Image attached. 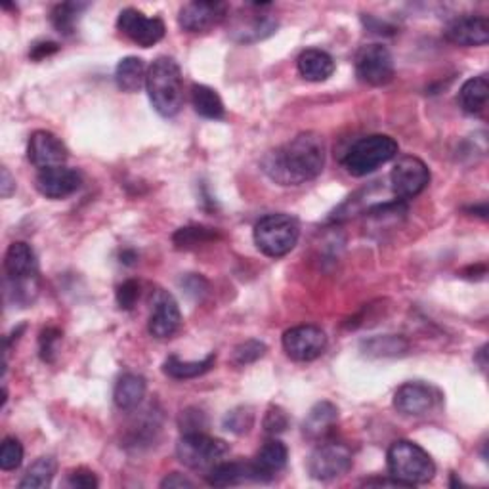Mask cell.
<instances>
[{"instance_id":"20","label":"cell","mask_w":489,"mask_h":489,"mask_svg":"<svg viewBox=\"0 0 489 489\" xmlns=\"http://www.w3.org/2000/svg\"><path fill=\"white\" fill-rule=\"evenodd\" d=\"M206 482L213 487H230L243 482H260V475L253 461H220L206 473Z\"/></svg>"},{"instance_id":"39","label":"cell","mask_w":489,"mask_h":489,"mask_svg":"<svg viewBox=\"0 0 489 489\" xmlns=\"http://www.w3.org/2000/svg\"><path fill=\"white\" fill-rule=\"evenodd\" d=\"M287 427H289V417H287L285 409H282L279 406H272L264 417L266 434H272V436L282 434L287 430Z\"/></svg>"},{"instance_id":"40","label":"cell","mask_w":489,"mask_h":489,"mask_svg":"<svg viewBox=\"0 0 489 489\" xmlns=\"http://www.w3.org/2000/svg\"><path fill=\"white\" fill-rule=\"evenodd\" d=\"M139 299V285L134 279H127L125 283H120L117 289V304L120 310H132Z\"/></svg>"},{"instance_id":"17","label":"cell","mask_w":489,"mask_h":489,"mask_svg":"<svg viewBox=\"0 0 489 489\" xmlns=\"http://www.w3.org/2000/svg\"><path fill=\"white\" fill-rule=\"evenodd\" d=\"M438 401V394L428 384L406 382L394 394V408L406 417L427 415Z\"/></svg>"},{"instance_id":"3","label":"cell","mask_w":489,"mask_h":489,"mask_svg":"<svg viewBox=\"0 0 489 489\" xmlns=\"http://www.w3.org/2000/svg\"><path fill=\"white\" fill-rule=\"evenodd\" d=\"M388 476L401 487L428 484L436 476V465L428 453L415 442L398 440L387 453Z\"/></svg>"},{"instance_id":"9","label":"cell","mask_w":489,"mask_h":489,"mask_svg":"<svg viewBox=\"0 0 489 489\" xmlns=\"http://www.w3.org/2000/svg\"><path fill=\"white\" fill-rule=\"evenodd\" d=\"M356 75L369 86H384L394 79V58L390 50L373 43L365 44L356 54Z\"/></svg>"},{"instance_id":"21","label":"cell","mask_w":489,"mask_h":489,"mask_svg":"<svg viewBox=\"0 0 489 489\" xmlns=\"http://www.w3.org/2000/svg\"><path fill=\"white\" fill-rule=\"evenodd\" d=\"M287 459H289V449L282 440H277V438L266 440L253 461L254 468L260 475V482H268L277 473H282L287 465Z\"/></svg>"},{"instance_id":"43","label":"cell","mask_w":489,"mask_h":489,"mask_svg":"<svg viewBox=\"0 0 489 489\" xmlns=\"http://www.w3.org/2000/svg\"><path fill=\"white\" fill-rule=\"evenodd\" d=\"M196 484L191 482L189 478H186L184 475H178V473H172L168 475L163 482H161V487L163 489H180V487H194Z\"/></svg>"},{"instance_id":"13","label":"cell","mask_w":489,"mask_h":489,"mask_svg":"<svg viewBox=\"0 0 489 489\" xmlns=\"http://www.w3.org/2000/svg\"><path fill=\"white\" fill-rule=\"evenodd\" d=\"M254 12H244V15H237L230 34L235 43L241 44H253L258 41H264L277 31V20L270 14L262 12V8H268L270 5H251Z\"/></svg>"},{"instance_id":"31","label":"cell","mask_w":489,"mask_h":489,"mask_svg":"<svg viewBox=\"0 0 489 489\" xmlns=\"http://www.w3.org/2000/svg\"><path fill=\"white\" fill-rule=\"evenodd\" d=\"M218 239V232L213 228H205V225H186L172 235L174 247L180 251L197 249L205 243H213Z\"/></svg>"},{"instance_id":"41","label":"cell","mask_w":489,"mask_h":489,"mask_svg":"<svg viewBox=\"0 0 489 489\" xmlns=\"http://www.w3.org/2000/svg\"><path fill=\"white\" fill-rule=\"evenodd\" d=\"M67 485L73 489H96L100 485L96 475L89 468H75L72 473L67 475Z\"/></svg>"},{"instance_id":"7","label":"cell","mask_w":489,"mask_h":489,"mask_svg":"<svg viewBox=\"0 0 489 489\" xmlns=\"http://www.w3.org/2000/svg\"><path fill=\"white\" fill-rule=\"evenodd\" d=\"M352 451L339 442H325L313 449L308 459V473L313 480L329 482L344 476L352 468Z\"/></svg>"},{"instance_id":"2","label":"cell","mask_w":489,"mask_h":489,"mask_svg":"<svg viewBox=\"0 0 489 489\" xmlns=\"http://www.w3.org/2000/svg\"><path fill=\"white\" fill-rule=\"evenodd\" d=\"M146 91L153 110L165 119L178 115L184 106V81L180 65L168 56L157 58L146 79Z\"/></svg>"},{"instance_id":"4","label":"cell","mask_w":489,"mask_h":489,"mask_svg":"<svg viewBox=\"0 0 489 489\" xmlns=\"http://www.w3.org/2000/svg\"><path fill=\"white\" fill-rule=\"evenodd\" d=\"M399 146L392 136L371 134L360 138L342 157V167L356 178L373 174L382 165L396 159Z\"/></svg>"},{"instance_id":"26","label":"cell","mask_w":489,"mask_h":489,"mask_svg":"<svg viewBox=\"0 0 489 489\" xmlns=\"http://www.w3.org/2000/svg\"><path fill=\"white\" fill-rule=\"evenodd\" d=\"M489 98V82L485 75L468 79L459 91V106L468 115H482Z\"/></svg>"},{"instance_id":"23","label":"cell","mask_w":489,"mask_h":489,"mask_svg":"<svg viewBox=\"0 0 489 489\" xmlns=\"http://www.w3.org/2000/svg\"><path fill=\"white\" fill-rule=\"evenodd\" d=\"M299 73L310 82H323L335 73V60L325 50L308 48L296 60Z\"/></svg>"},{"instance_id":"36","label":"cell","mask_w":489,"mask_h":489,"mask_svg":"<svg viewBox=\"0 0 489 489\" xmlns=\"http://www.w3.org/2000/svg\"><path fill=\"white\" fill-rule=\"evenodd\" d=\"M62 331L56 327H46L39 337V354L41 360L46 363H52L58 354V344L62 342Z\"/></svg>"},{"instance_id":"34","label":"cell","mask_w":489,"mask_h":489,"mask_svg":"<svg viewBox=\"0 0 489 489\" xmlns=\"http://www.w3.org/2000/svg\"><path fill=\"white\" fill-rule=\"evenodd\" d=\"M24 463V446L17 438H5L3 446H0V468L6 470H15L20 468Z\"/></svg>"},{"instance_id":"45","label":"cell","mask_w":489,"mask_h":489,"mask_svg":"<svg viewBox=\"0 0 489 489\" xmlns=\"http://www.w3.org/2000/svg\"><path fill=\"white\" fill-rule=\"evenodd\" d=\"M485 350H487V346H482L480 348V350H478V354H476V361L480 363V367H482V369H485Z\"/></svg>"},{"instance_id":"14","label":"cell","mask_w":489,"mask_h":489,"mask_svg":"<svg viewBox=\"0 0 489 489\" xmlns=\"http://www.w3.org/2000/svg\"><path fill=\"white\" fill-rule=\"evenodd\" d=\"M67 157L69 151L65 144L54 132L37 130L31 134L27 144V159L31 161L33 167H37L39 170L63 167Z\"/></svg>"},{"instance_id":"27","label":"cell","mask_w":489,"mask_h":489,"mask_svg":"<svg viewBox=\"0 0 489 489\" xmlns=\"http://www.w3.org/2000/svg\"><path fill=\"white\" fill-rule=\"evenodd\" d=\"M216 363V354H208L201 361H182L178 356H168L163 363V373L174 380H189L208 373Z\"/></svg>"},{"instance_id":"15","label":"cell","mask_w":489,"mask_h":489,"mask_svg":"<svg viewBox=\"0 0 489 489\" xmlns=\"http://www.w3.org/2000/svg\"><path fill=\"white\" fill-rule=\"evenodd\" d=\"M228 17V5L194 0L180 8L178 24L187 33H205L220 25Z\"/></svg>"},{"instance_id":"42","label":"cell","mask_w":489,"mask_h":489,"mask_svg":"<svg viewBox=\"0 0 489 489\" xmlns=\"http://www.w3.org/2000/svg\"><path fill=\"white\" fill-rule=\"evenodd\" d=\"M60 50V46L56 43H39V44H34L33 50H31V58L33 60H44L52 54H56V52Z\"/></svg>"},{"instance_id":"22","label":"cell","mask_w":489,"mask_h":489,"mask_svg":"<svg viewBox=\"0 0 489 489\" xmlns=\"http://www.w3.org/2000/svg\"><path fill=\"white\" fill-rule=\"evenodd\" d=\"M339 421V409L331 401H320L304 418L302 432L308 440H323Z\"/></svg>"},{"instance_id":"11","label":"cell","mask_w":489,"mask_h":489,"mask_svg":"<svg viewBox=\"0 0 489 489\" xmlns=\"http://www.w3.org/2000/svg\"><path fill=\"white\" fill-rule=\"evenodd\" d=\"M182 327V312L174 296L163 289H157L151 294V316L148 323L149 335L167 340L178 333Z\"/></svg>"},{"instance_id":"37","label":"cell","mask_w":489,"mask_h":489,"mask_svg":"<svg viewBox=\"0 0 489 489\" xmlns=\"http://www.w3.org/2000/svg\"><path fill=\"white\" fill-rule=\"evenodd\" d=\"M180 287L184 289V292L189 296V299L194 301H203L205 296L211 291V285H208L206 279L199 273H187L180 279Z\"/></svg>"},{"instance_id":"19","label":"cell","mask_w":489,"mask_h":489,"mask_svg":"<svg viewBox=\"0 0 489 489\" xmlns=\"http://www.w3.org/2000/svg\"><path fill=\"white\" fill-rule=\"evenodd\" d=\"M5 272L8 282H27V279H37L39 275V260L31 244L25 241L12 243L5 254Z\"/></svg>"},{"instance_id":"10","label":"cell","mask_w":489,"mask_h":489,"mask_svg":"<svg viewBox=\"0 0 489 489\" xmlns=\"http://www.w3.org/2000/svg\"><path fill=\"white\" fill-rule=\"evenodd\" d=\"M117 27L122 34L142 48H149L163 41L167 27L161 17H148L136 8H125L117 17Z\"/></svg>"},{"instance_id":"35","label":"cell","mask_w":489,"mask_h":489,"mask_svg":"<svg viewBox=\"0 0 489 489\" xmlns=\"http://www.w3.org/2000/svg\"><path fill=\"white\" fill-rule=\"evenodd\" d=\"M266 344L260 342V340H247L239 344L235 350H234V356H232V361L239 367H244V365H251L254 361H258L260 358H264L266 354Z\"/></svg>"},{"instance_id":"25","label":"cell","mask_w":489,"mask_h":489,"mask_svg":"<svg viewBox=\"0 0 489 489\" xmlns=\"http://www.w3.org/2000/svg\"><path fill=\"white\" fill-rule=\"evenodd\" d=\"M148 79V69L142 58L136 56H127L122 58L115 69V82L119 86V91L134 94L142 86H146Z\"/></svg>"},{"instance_id":"38","label":"cell","mask_w":489,"mask_h":489,"mask_svg":"<svg viewBox=\"0 0 489 489\" xmlns=\"http://www.w3.org/2000/svg\"><path fill=\"white\" fill-rule=\"evenodd\" d=\"M180 430L182 434H187V432H205L206 430V417L201 409H196V408H189L186 411H182L180 415Z\"/></svg>"},{"instance_id":"5","label":"cell","mask_w":489,"mask_h":489,"mask_svg":"<svg viewBox=\"0 0 489 489\" xmlns=\"http://www.w3.org/2000/svg\"><path fill=\"white\" fill-rule=\"evenodd\" d=\"M254 243L262 254L282 258L289 254L301 237V225L291 215H266L254 225Z\"/></svg>"},{"instance_id":"16","label":"cell","mask_w":489,"mask_h":489,"mask_svg":"<svg viewBox=\"0 0 489 489\" xmlns=\"http://www.w3.org/2000/svg\"><path fill=\"white\" fill-rule=\"evenodd\" d=\"M39 194L46 199H65L69 196L77 194L82 186L81 172L67 167H54L39 170L37 178H34Z\"/></svg>"},{"instance_id":"30","label":"cell","mask_w":489,"mask_h":489,"mask_svg":"<svg viewBox=\"0 0 489 489\" xmlns=\"http://www.w3.org/2000/svg\"><path fill=\"white\" fill-rule=\"evenodd\" d=\"M363 352L371 358H394V356H404L408 352V340L394 335H384V337H375L365 340L361 344Z\"/></svg>"},{"instance_id":"12","label":"cell","mask_w":489,"mask_h":489,"mask_svg":"<svg viewBox=\"0 0 489 489\" xmlns=\"http://www.w3.org/2000/svg\"><path fill=\"white\" fill-rule=\"evenodd\" d=\"M283 350L294 361H313L327 350V337L316 325H296L285 331Z\"/></svg>"},{"instance_id":"18","label":"cell","mask_w":489,"mask_h":489,"mask_svg":"<svg viewBox=\"0 0 489 489\" xmlns=\"http://www.w3.org/2000/svg\"><path fill=\"white\" fill-rule=\"evenodd\" d=\"M446 39L459 46H484L489 41V24L485 15H459L444 29Z\"/></svg>"},{"instance_id":"1","label":"cell","mask_w":489,"mask_h":489,"mask_svg":"<svg viewBox=\"0 0 489 489\" xmlns=\"http://www.w3.org/2000/svg\"><path fill=\"white\" fill-rule=\"evenodd\" d=\"M325 139L318 132H301L287 144L264 155L260 167L279 186H301L316 180L325 167Z\"/></svg>"},{"instance_id":"8","label":"cell","mask_w":489,"mask_h":489,"mask_svg":"<svg viewBox=\"0 0 489 489\" xmlns=\"http://www.w3.org/2000/svg\"><path fill=\"white\" fill-rule=\"evenodd\" d=\"M430 182V170L415 155L399 157L390 172V187L398 201H408L423 194Z\"/></svg>"},{"instance_id":"29","label":"cell","mask_w":489,"mask_h":489,"mask_svg":"<svg viewBox=\"0 0 489 489\" xmlns=\"http://www.w3.org/2000/svg\"><path fill=\"white\" fill-rule=\"evenodd\" d=\"M58 463L54 457H41L34 461L29 468L22 482L17 484L20 489H44L50 487L52 480L56 476Z\"/></svg>"},{"instance_id":"32","label":"cell","mask_w":489,"mask_h":489,"mask_svg":"<svg viewBox=\"0 0 489 489\" xmlns=\"http://www.w3.org/2000/svg\"><path fill=\"white\" fill-rule=\"evenodd\" d=\"M84 8L86 5H79V3L58 5L50 12V22L60 34H63V37H72V34L77 31V22Z\"/></svg>"},{"instance_id":"24","label":"cell","mask_w":489,"mask_h":489,"mask_svg":"<svg viewBox=\"0 0 489 489\" xmlns=\"http://www.w3.org/2000/svg\"><path fill=\"white\" fill-rule=\"evenodd\" d=\"M146 390H148V382L142 375H136V373L122 375L115 384V392H113L115 406L120 411H132L144 401Z\"/></svg>"},{"instance_id":"28","label":"cell","mask_w":489,"mask_h":489,"mask_svg":"<svg viewBox=\"0 0 489 489\" xmlns=\"http://www.w3.org/2000/svg\"><path fill=\"white\" fill-rule=\"evenodd\" d=\"M191 103H194V110L205 119L218 120V119H224L225 115L222 98L218 96L215 89H211V86H206V84L191 86Z\"/></svg>"},{"instance_id":"6","label":"cell","mask_w":489,"mask_h":489,"mask_svg":"<svg viewBox=\"0 0 489 489\" xmlns=\"http://www.w3.org/2000/svg\"><path fill=\"white\" fill-rule=\"evenodd\" d=\"M228 444L213 438L206 432L182 434V438L177 444L178 461L191 470H201V473H208L216 463L228 455Z\"/></svg>"},{"instance_id":"44","label":"cell","mask_w":489,"mask_h":489,"mask_svg":"<svg viewBox=\"0 0 489 489\" xmlns=\"http://www.w3.org/2000/svg\"><path fill=\"white\" fill-rule=\"evenodd\" d=\"M3 178H0V197L3 199H8L14 196V191H15V180L12 178V174L6 167H3Z\"/></svg>"},{"instance_id":"33","label":"cell","mask_w":489,"mask_h":489,"mask_svg":"<svg viewBox=\"0 0 489 489\" xmlns=\"http://www.w3.org/2000/svg\"><path fill=\"white\" fill-rule=\"evenodd\" d=\"M222 425L228 432L247 434L254 425V413H253L251 408H244V406L235 408V409H232L228 415L224 417Z\"/></svg>"}]
</instances>
